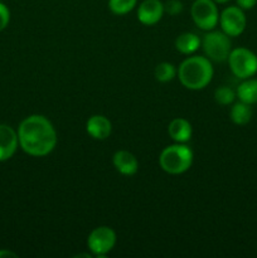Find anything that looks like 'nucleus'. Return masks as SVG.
<instances>
[{"mask_svg":"<svg viewBox=\"0 0 257 258\" xmlns=\"http://www.w3.org/2000/svg\"><path fill=\"white\" fill-rule=\"evenodd\" d=\"M219 24L222 32L226 33L228 37H238L246 29L247 20L244 10L238 5L226 8L219 15Z\"/></svg>","mask_w":257,"mask_h":258,"instance_id":"nucleus-8","label":"nucleus"},{"mask_svg":"<svg viewBox=\"0 0 257 258\" xmlns=\"http://www.w3.org/2000/svg\"><path fill=\"white\" fill-rule=\"evenodd\" d=\"M86 130H87L88 135L95 140H106L111 135L112 125L106 116L93 115L87 120Z\"/></svg>","mask_w":257,"mask_h":258,"instance_id":"nucleus-11","label":"nucleus"},{"mask_svg":"<svg viewBox=\"0 0 257 258\" xmlns=\"http://www.w3.org/2000/svg\"><path fill=\"white\" fill-rule=\"evenodd\" d=\"M236 95L241 102L253 105L257 103V80L256 78H246L237 87Z\"/></svg>","mask_w":257,"mask_h":258,"instance_id":"nucleus-14","label":"nucleus"},{"mask_svg":"<svg viewBox=\"0 0 257 258\" xmlns=\"http://www.w3.org/2000/svg\"><path fill=\"white\" fill-rule=\"evenodd\" d=\"M190 14L193 22L202 30H212L219 22V13L213 0H196L191 4Z\"/></svg>","mask_w":257,"mask_h":258,"instance_id":"nucleus-6","label":"nucleus"},{"mask_svg":"<svg viewBox=\"0 0 257 258\" xmlns=\"http://www.w3.org/2000/svg\"><path fill=\"white\" fill-rule=\"evenodd\" d=\"M236 97V92L231 87H228V86H221V87H218L214 91V100L219 105H231Z\"/></svg>","mask_w":257,"mask_h":258,"instance_id":"nucleus-19","label":"nucleus"},{"mask_svg":"<svg viewBox=\"0 0 257 258\" xmlns=\"http://www.w3.org/2000/svg\"><path fill=\"white\" fill-rule=\"evenodd\" d=\"M113 166L120 174L126 176L135 175L139 170V161L135 155L126 150L116 151L112 158Z\"/></svg>","mask_w":257,"mask_h":258,"instance_id":"nucleus-12","label":"nucleus"},{"mask_svg":"<svg viewBox=\"0 0 257 258\" xmlns=\"http://www.w3.org/2000/svg\"><path fill=\"white\" fill-rule=\"evenodd\" d=\"M216 4H226V3H228L229 0H213Z\"/></svg>","mask_w":257,"mask_h":258,"instance_id":"nucleus-24","label":"nucleus"},{"mask_svg":"<svg viewBox=\"0 0 257 258\" xmlns=\"http://www.w3.org/2000/svg\"><path fill=\"white\" fill-rule=\"evenodd\" d=\"M202 40L194 33H183L175 39V48L183 54H193L199 49Z\"/></svg>","mask_w":257,"mask_h":258,"instance_id":"nucleus-15","label":"nucleus"},{"mask_svg":"<svg viewBox=\"0 0 257 258\" xmlns=\"http://www.w3.org/2000/svg\"><path fill=\"white\" fill-rule=\"evenodd\" d=\"M227 60L232 73L239 80L251 78L257 73V55L247 48L232 49Z\"/></svg>","mask_w":257,"mask_h":258,"instance_id":"nucleus-5","label":"nucleus"},{"mask_svg":"<svg viewBox=\"0 0 257 258\" xmlns=\"http://www.w3.org/2000/svg\"><path fill=\"white\" fill-rule=\"evenodd\" d=\"M183 3L180 0H168L164 4V12L168 13L171 17H175V15L180 14L183 12Z\"/></svg>","mask_w":257,"mask_h":258,"instance_id":"nucleus-20","label":"nucleus"},{"mask_svg":"<svg viewBox=\"0 0 257 258\" xmlns=\"http://www.w3.org/2000/svg\"><path fill=\"white\" fill-rule=\"evenodd\" d=\"M179 81L188 90H203L213 78V67L211 59L201 55L186 58L179 66Z\"/></svg>","mask_w":257,"mask_h":258,"instance_id":"nucleus-2","label":"nucleus"},{"mask_svg":"<svg viewBox=\"0 0 257 258\" xmlns=\"http://www.w3.org/2000/svg\"><path fill=\"white\" fill-rule=\"evenodd\" d=\"M4 257H17V253L12 251H8V249H0V258Z\"/></svg>","mask_w":257,"mask_h":258,"instance_id":"nucleus-23","label":"nucleus"},{"mask_svg":"<svg viewBox=\"0 0 257 258\" xmlns=\"http://www.w3.org/2000/svg\"><path fill=\"white\" fill-rule=\"evenodd\" d=\"M138 0H108V9L115 15H125L136 7Z\"/></svg>","mask_w":257,"mask_h":258,"instance_id":"nucleus-18","label":"nucleus"},{"mask_svg":"<svg viewBox=\"0 0 257 258\" xmlns=\"http://www.w3.org/2000/svg\"><path fill=\"white\" fill-rule=\"evenodd\" d=\"M10 20V12L8 7L3 3H0V32L8 27Z\"/></svg>","mask_w":257,"mask_h":258,"instance_id":"nucleus-21","label":"nucleus"},{"mask_svg":"<svg viewBox=\"0 0 257 258\" xmlns=\"http://www.w3.org/2000/svg\"><path fill=\"white\" fill-rule=\"evenodd\" d=\"M19 145L28 155H48L57 145V133L54 126L45 116L30 115L20 122L18 128Z\"/></svg>","mask_w":257,"mask_h":258,"instance_id":"nucleus-1","label":"nucleus"},{"mask_svg":"<svg viewBox=\"0 0 257 258\" xmlns=\"http://www.w3.org/2000/svg\"><path fill=\"white\" fill-rule=\"evenodd\" d=\"M164 4L160 0H144L139 5L138 19L144 25H154L163 18Z\"/></svg>","mask_w":257,"mask_h":258,"instance_id":"nucleus-9","label":"nucleus"},{"mask_svg":"<svg viewBox=\"0 0 257 258\" xmlns=\"http://www.w3.org/2000/svg\"><path fill=\"white\" fill-rule=\"evenodd\" d=\"M176 75V70L171 63L163 62L159 63L155 67V78L161 83L170 82Z\"/></svg>","mask_w":257,"mask_h":258,"instance_id":"nucleus-17","label":"nucleus"},{"mask_svg":"<svg viewBox=\"0 0 257 258\" xmlns=\"http://www.w3.org/2000/svg\"><path fill=\"white\" fill-rule=\"evenodd\" d=\"M229 116H231V120L233 121L236 125H239V126L247 125L252 118L251 105L241 102V101L234 103V105L232 106Z\"/></svg>","mask_w":257,"mask_h":258,"instance_id":"nucleus-16","label":"nucleus"},{"mask_svg":"<svg viewBox=\"0 0 257 258\" xmlns=\"http://www.w3.org/2000/svg\"><path fill=\"white\" fill-rule=\"evenodd\" d=\"M168 133L175 143L185 144L186 141L190 140L191 134H193V127H191L190 122L188 120L176 117L171 120V122L169 123Z\"/></svg>","mask_w":257,"mask_h":258,"instance_id":"nucleus-13","label":"nucleus"},{"mask_svg":"<svg viewBox=\"0 0 257 258\" xmlns=\"http://www.w3.org/2000/svg\"><path fill=\"white\" fill-rule=\"evenodd\" d=\"M18 133L9 125L0 123V161L9 160L17 151Z\"/></svg>","mask_w":257,"mask_h":258,"instance_id":"nucleus-10","label":"nucleus"},{"mask_svg":"<svg viewBox=\"0 0 257 258\" xmlns=\"http://www.w3.org/2000/svg\"><path fill=\"white\" fill-rule=\"evenodd\" d=\"M231 37L224 32L219 30H208L202 40V47L208 59L214 62H224L228 59V55L232 50Z\"/></svg>","mask_w":257,"mask_h":258,"instance_id":"nucleus-4","label":"nucleus"},{"mask_svg":"<svg viewBox=\"0 0 257 258\" xmlns=\"http://www.w3.org/2000/svg\"><path fill=\"white\" fill-rule=\"evenodd\" d=\"M116 244V233L107 226L93 229L87 238V246L91 253L96 257H103L112 251Z\"/></svg>","mask_w":257,"mask_h":258,"instance_id":"nucleus-7","label":"nucleus"},{"mask_svg":"<svg viewBox=\"0 0 257 258\" xmlns=\"http://www.w3.org/2000/svg\"><path fill=\"white\" fill-rule=\"evenodd\" d=\"M160 168L171 175H179L189 170L193 164V151L185 144L176 143L164 149L159 156Z\"/></svg>","mask_w":257,"mask_h":258,"instance_id":"nucleus-3","label":"nucleus"},{"mask_svg":"<svg viewBox=\"0 0 257 258\" xmlns=\"http://www.w3.org/2000/svg\"><path fill=\"white\" fill-rule=\"evenodd\" d=\"M237 5L243 10H249L257 4V0H236Z\"/></svg>","mask_w":257,"mask_h":258,"instance_id":"nucleus-22","label":"nucleus"}]
</instances>
